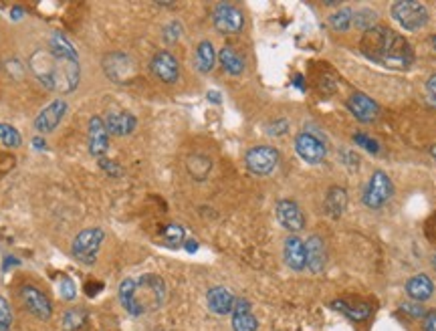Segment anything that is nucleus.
<instances>
[{"label":"nucleus","instance_id":"obj_1","mask_svg":"<svg viewBox=\"0 0 436 331\" xmlns=\"http://www.w3.org/2000/svg\"><path fill=\"white\" fill-rule=\"evenodd\" d=\"M362 53L376 63L394 69H408L414 63V51L410 42L388 26H374L364 33L360 42Z\"/></svg>","mask_w":436,"mask_h":331},{"label":"nucleus","instance_id":"obj_2","mask_svg":"<svg viewBox=\"0 0 436 331\" xmlns=\"http://www.w3.org/2000/svg\"><path fill=\"white\" fill-rule=\"evenodd\" d=\"M29 67L37 81L51 91L71 93L79 85V59H65L57 57L49 49H39L31 55Z\"/></svg>","mask_w":436,"mask_h":331},{"label":"nucleus","instance_id":"obj_3","mask_svg":"<svg viewBox=\"0 0 436 331\" xmlns=\"http://www.w3.org/2000/svg\"><path fill=\"white\" fill-rule=\"evenodd\" d=\"M166 295L168 289L164 279L154 273H145L138 279H131V277L124 279L118 289L122 307L134 317L162 307L166 301Z\"/></svg>","mask_w":436,"mask_h":331},{"label":"nucleus","instance_id":"obj_4","mask_svg":"<svg viewBox=\"0 0 436 331\" xmlns=\"http://www.w3.org/2000/svg\"><path fill=\"white\" fill-rule=\"evenodd\" d=\"M104 241L105 232L102 228L99 227L85 228V230H81V232L75 236V241H73V245H71V257H73L77 263L91 267V265H95V261H97V252H99V248L104 245Z\"/></svg>","mask_w":436,"mask_h":331},{"label":"nucleus","instance_id":"obj_5","mask_svg":"<svg viewBox=\"0 0 436 331\" xmlns=\"http://www.w3.org/2000/svg\"><path fill=\"white\" fill-rule=\"evenodd\" d=\"M392 17L400 22L402 29L406 31H418L426 26L428 22V10L422 2L414 0H400L392 4Z\"/></svg>","mask_w":436,"mask_h":331},{"label":"nucleus","instance_id":"obj_6","mask_svg":"<svg viewBox=\"0 0 436 331\" xmlns=\"http://www.w3.org/2000/svg\"><path fill=\"white\" fill-rule=\"evenodd\" d=\"M212 24L220 35H239L245 26V15L229 2H220L212 10Z\"/></svg>","mask_w":436,"mask_h":331},{"label":"nucleus","instance_id":"obj_7","mask_svg":"<svg viewBox=\"0 0 436 331\" xmlns=\"http://www.w3.org/2000/svg\"><path fill=\"white\" fill-rule=\"evenodd\" d=\"M295 152L307 164H321L328 156V147L321 140V134L313 129H305L295 138Z\"/></svg>","mask_w":436,"mask_h":331},{"label":"nucleus","instance_id":"obj_8","mask_svg":"<svg viewBox=\"0 0 436 331\" xmlns=\"http://www.w3.org/2000/svg\"><path fill=\"white\" fill-rule=\"evenodd\" d=\"M245 164L250 174L255 176H269L279 164V152L271 145H257L250 147L245 156Z\"/></svg>","mask_w":436,"mask_h":331},{"label":"nucleus","instance_id":"obj_9","mask_svg":"<svg viewBox=\"0 0 436 331\" xmlns=\"http://www.w3.org/2000/svg\"><path fill=\"white\" fill-rule=\"evenodd\" d=\"M392 190H394V186H392L390 178L382 170H376L374 174H372V178H370V182H368L366 192H364L366 207L374 208V210L376 208H382L390 200Z\"/></svg>","mask_w":436,"mask_h":331},{"label":"nucleus","instance_id":"obj_10","mask_svg":"<svg viewBox=\"0 0 436 331\" xmlns=\"http://www.w3.org/2000/svg\"><path fill=\"white\" fill-rule=\"evenodd\" d=\"M21 299L24 309L29 311L31 315H35L37 319L41 321H49L53 317V305L49 301V297L39 291L33 285H22L21 287Z\"/></svg>","mask_w":436,"mask_h":331},{"label":"nucleus","instance_id":"obj_11","mask_svg":"<svg viewBox=\"0 0 436 331\" xmlns=\"http://www.w3.org/2000/svg\"><path fill=\"white\" fill-rule=\"evenodd\" d=\"M87 147L93 158H105L109 150V131L104 118L93 115L87 125Z\"/></svg>","mask_w":436,"mask_h":331},{"label":"nucleus","instance_id":"obj_12","mask_svg":"<svg viewBox=\"0 0 436 331\" xmlns=\"http://www.w3.org/2000/svg\"><path fill=\"white\" fill-rule=\"evenodd\" d=\"M65 113H67V102H65V99H55V102H51V104L47 105L45 109H41L39 115L35 118V124L33 125H35L37 134H41V136L53 134L63 122Z\"/></svg>","mask_w":436,"mask_h":331},{"label":"nucleus","instance_id":"obj_13","mask_svg":"<svg viewBox=\"0 0 436 331\" xmlns=\"http://www.w3.org/2000/svg\"><path fill=\"white\" fill-rule=\"evenodd\" d=\"M150 71L154 73L156 79H160L162 83H176L180 77V65L176 61V57L168 51H158L152 57Z\"/></svg>","mask_w":436,"mask_h":331},{"label":"nucleus","instance_id":"obj_14","mask_svg":"<svg viewBox=\"0 0 436 331\" xmlns=\"http://www.w3.org/2000/svg\"><path fill=\"white\" fill-rule=\"evenodd\" d=\"M275 212H277V220L281 223V227L287 228L291 232H299V230L305 228V216H303V212H301L297 202L279 200L277 207H275Z\"/></svg>","mask_w":436,"mask_h":331},{"label":"nucleus","instance_id":"obj_15","mask_svg":"<svg viewBox=\"0 0 436 331\" xmlns=\"http://www.w3.org/2000/svg\"><path fill=\"white\" fill-rule=\"evenodd\" d=\"M283 257H285V263H287L289 269L303 271L307 267V250H305V243H303L297 234H291V236L285 239Z\"/></svg>","mask_w":436,"mask_h":331},{"label":"nucleus","instance_id":"obj_16","mask_svg":"<svg viewBox=\"0 0 436 331\" xmlns=\"http://www.w3.org/2000/svg\"><path fill=\"white\" fill-rule=\"evenodd\" d=\"M348 109L352 111L353 118H357L360 122H366V124L374 122V120H378V115H380L378 104H376L374 99H370L368 95H364V93H353V95H350Z\"/></svg>","mask_w":436,"mask_h":331},{"label":"nucleus","instance_id":"obj_17","mask_svg":"<svg viewBox=\"0 0 436 331\" xmlns=\"http://www.w3.org/2000/svg\"><path fill=\"white\" fill-rule=\"evenodd\" d=\"M232 330L234 331H257L259 321L252 315L250 303L243 297H236L234 307H232Z\"/></svg>","mask_w":436,"mask_h":331},{"label":"nucleus","instance_id":"obj_18","mask_svg":"<svg viewBox=\"0 0 436 331\" xmlns=\"http://www.w3.org/2000/svg\"><path fill=\"white\" fill-rule=\"evenodd\" d=\"M234 301H236V297L227 287H212L207 293L208 309L212 311V313H216V315H229V313H232Z\"/></svg>","mask_w":436,"mask_h":331},{"label":"nucleus","instance_id":"obj_19","mask_svg":"<svg viewBox=\"0 0 436 331\" xmlns=\"http://www.w3.org/2000/svg\"><path fill=\"white\" fill-rule=\"evenodd\" d=\"M105 125L109 134L124 138V136L134 134V129L138 127V120L129 111H111L105 120Z\"/></svg>","mask_w":436,"mask_h":331},{"label":"nucleus","instance_id":"obj_20","mask_svg":"<svg viewBox=\"0 0 436 331\" xmlns=\"http://www.w3.org/2000/svg\"><path fill=\"white\" fill-rule=\"evenodd\" d=\"M105 73L107 77H111V81H124L125 77L131 73L134 65L129 61V57H125L122 53H111L107 55L104 61Z\"/></svg>","mask_w":436,"mask_h":331},{"label":"nucleus","instance_id":"obj_21","mask_svg":"<svg viewBox=\"0 0 436 331\" xmlns=\"http://www.w3.org/2000/svg\"><path fill=\"white\" fill-rule=\"evenodd\" d=\"M305 250H307V267L312 273H321L325 269L328 263V250L325 245L319 236H309V241L305 243Z\"/></svg>","mask_w":436,"mask_h":331},{"label":"nucleus","instance_id":"obj_22","mask_svg":"<svg viewBox=\"0 0 436 331\" xmlns=\"http://www.w3.org/2000/svg\"><path fill=\"white\" fill-rule=\"evenodd\" d=\"M406 293H408L410 299H414L418 303H422V301H426V299L433 297V293H435V283L430 281L428 275H416V277H412V279L406 283Z\"/></svg>","mask_w":436,"mask_h":331},{"label":"nucleus","instance_id":"obj_23","mask_svg":"<svg viewBox=\"0 0 436 331\" xmlns=\"http://www.w3.org/2000/svg\"><path fill=\"white\" fill-rule=\"evenodd\" d=\"M194 65L198 69V73L207 75L214 69L216 65V51L210 41H202L196 47V55H194Z\"/></svg>","mask_w":436,"mask_h":331},{"label":"nucleus","instance_id":"obj_24","mask_svg":"<svg viewBox=\"0 0 436 331\" xmlns=\"http://www.w3.org/2000/svg\"><path fill=\"white\" fill-rule=\"evenodd\" d=\"M218 61H220V67L229 73V75H243L245 73V59L241 53H236L232 47H225L220 53H218Z\"/></svg>","mask_w":436,"mask_h":331},{"label":"nucleus","instance_id":"obj_25","mask_svg":"<svg viewBox=\"0 0 436 331\" xmlns=\"http://www.w3.org/2000/svg\"><path fill=\"white\" fill-rule=\"evenodd\" d=\"M346 208H348V192H346V188H330V192L325 196V210L332 216H341V212Z\"/></svg>","mask_w":436,"mask_h":331},{"label":"nucleus","instance_id":"obj_26","mask_svg":"<svg viewBox=\"0 0 436 331\" xmlns=\"http://www.w3.org/2000/svg\"><path fill=\"white\" fill-rule=\"evenodd\" d=\"M333 309L341 311L353 321H362V319L370 317V313H372L370 305H366V303H348V301H333Z\"/></svg>","mask_w":436,"mask_h":331},{"label":"nucleus","instance_id":"obj_27","mask_svg":"<svg viewBox=\"0 0 436 331\" xmlns=\"http://www.w3.org/2000/svg\"><path fill=\"white\" fill-rule=\"evenodd\" d=\"M186 168H188V172H190V176H192L194 180H204V178L208 176V172H210V168H212V162H210V158H208V156L194 154V156H190V158H188Z\"/></svg>","mask_w":436,"mask_h":331},{"label":"nucleus","instance_id":"obj_28","mask_svg":"<svg viewBox=\"0 0 436 331\" xmlns=\"http://www.w3.org/2000/svg\"><path fill=\"white\" fill-rule=\"evenodd\" d=\"M49 51H51V53H55L57 57H65V59H79V55H77L75 47L67 41L63 35H59V33H55V35L51 37V41H49Z\"/></svg>","mask_w":436,"mask_h":331},{"label":"nucleus","instance_id":"obj_29","mask_svg":"<svg viewBox=\"0 0 436 331\" xmlns=\"http://www.w3.org/2000/svg\"><path fill=\"white\" fill-rule=\"evenodd\" d=\"M0 145L8 147V150H17L22 145L21 131L10 124H2L0 122Z\"/></svg>","mask_w":436,"mask_h":331},{"label":"nucleus","instance_id":"obj_30","mask_svg":"<svg viewBox=\"0 0 436 331\" xmlns=\"http://www.w3.org/2000/svg\"><path fill=\"white\" fill-rule=\"evenodd\" d=\"M87 321V311L77 307V309H69L63 317V331H77L83 328Z\"/></svg>","mask_w":436,"mask_h":331},{"label":"nucleus","instance_id":"obj_31","mask_svg":"<svg viewBox=\"0 0 436 331\" xmlns=\"http://www.w3.org/2000/svg\"><path fill=\"white\" fill-rule=\"evenodd\" d=\"M330 24L333 26V31L346 33L353 24V10L352 8H339L337 13H333L330 17Z\"/></svg>","mask_w":436,"mask_h":331},{"label":"nucleus","instance_id":"obj_32","mask_svg":"<svg viewBox=\"0 0 436 331\" xmlns=\"http://www.w3.org/2000/svg\"><path fill=\"white\" fill-rule=\"evenodd\" d=\"M164 239L168 241V245L170 247H180V245H184L186 243V232H184V228L180 227V225H176V223H172V225H168L164 228Z\"/></svg>","mask_w":436,"mask_h":331},{"label":"nucleus","instance_id":"obj_33","mask_svg":"<svg viewBox=\"0 0 436 331\" xmlns=\"http://www.w3.org/2000/svg\"><path fill=\"white\" fill-rule=\"evenodd\" d=\"M376 19H378L376 10H362V13H357V15L353 13V22H355V26H357V29H362V31H370V29H374Z\"/></svg>","mask_w":436,"mask_h":331},{"label":"nucleus","instance_id":"obj_34","mask_svg":"<svg viewBox=\"0 0 436 331\" xmlns=\"http://www.w3.org/2000/svg\"><path fill=\"white\" fill-rule=\"evenodd\" d=\"M13 321H15L13 307H10V303H8V299L0 295V325L10 330V328H13Z\"/></svg>","mask_w":436,"mask_h":331},{"label":"nucleus","instance_id":"obj_35","mask_svg":"<svg viewBox=\"0 0 436 331\" xmlns=\"http://www.w3.org/2000/svg\"><path fill=\"white\" fill-rule=\"evenodd\" d=\"M59 293H61V297L65 299V301H73V299L77 297L75 283H73L67 275H63L61 281H59Z\"/></svg>","mask_w":436,"mask_h":331},{"label":"nucleus","instance_id":"obj_36","mask_svg":"<svg viewBox=\"0 0 436 331\" xmlns=\"http://www.w3.org/2000/svg\"><path fill=\"white\" fill-rule=\"evenodd\" d=\"M99 168L104 170L107 176H111V178H120V176H124V168L118 164L115 160H109V158H99Z\"/></svg>","mask_w":436,"mask_h":331},{"label":"nucleus","instance_id":"obj_37","mask_svg":"<svg viewBox=\"0 0 436 331\" xmlns=\"http://www.w3.org/2000/svg\"><path fill=\"white\" fill-rule=\"evenodd\" d=\"M182 35V24L178 21L170 22L166 29H164V41L166 42H176Z\"/></svg>","mask_w":436,"mask_h":331},{"label":"nucleus","instance_id":"obj_38","mask_svg":"<svg viewBox=\"0 0 436 331\" xmlns=\"http://www.w3.org/2000/svg\"><path fill=\"white\" fill-rule=\"evenodd\" d=\"M353 142L357 145H362L364 150H368L370 154H378V152H380V145L376 144L372 138L364 136V134H355V136H353Z\"/></svg>","mask_w":436,"mask_h":331},{"label":"nucleus","instance_id":"obj_39","mask_svg":"<svg viewBox=\"0 0 436 331\" xmlns=\"http://www.w3.org/2000/svg\"><path fill=\"white\" fill-rule=\"evenodd\" d=\"M402 309L406 311V313H410L412 317H424L426 315V311H424V307L418 301H406V303H402Z\"/></svg>","mask_w":436,"mask_h":331},{"label":"nucleus","instance_id":"obj_40","mask_svg":"<svg viewBox=\"0 0 436 331\" xmlns=\"http://www.w3.org/2000/svg\"><path fill=\"white\" fill-rule=\"evenodd\" d=\"M289 131V122L287 120H279V122H273L269 125V134L271 136H283Z\"/></svg>","mask_w":436,"mask_h":331},{"label":"nucleus","instance_id":"obj_41","mask_svg":"<svg viewBox=\"0 0 436 331\" xmlns=\"http://www.w3.org/2000/svg\"><path fill=\"white\" fill-rule=\"evenodd\" d=\"M424 331H436V311H428L424 315Z\"/></svg>","mask_w":436,"mask_h":331},{"label":"nucleus","instance_id":"obj_42","mask_svg":"<svg viewBox=\"0 0 436 331\" xmlns=\"http://www.w3.org/2000/svg\"><path fill=\"white\" fill-rule=\"evenodd\" d=\"M341 158H348V160H344V162L350 166L352 170H357V168H360V158H355L352 152H341Z\"/></svg>","mask_w":436,"mask_h":331},{"label":"nucleus","instance_id":"obj_43","mask_svg":"<svg viewBox=\"0 0 436 331\" xmlns=\"http://www.w3.org/2000/svg\"><path fill=\"white\" fill-rule=\"evenodd\" d=\"M426 89H428V95L433 97V102L436 104V75H433L428 83H426Z\"/></svg>","mask_w":436,"mask_h":331},{"label":"nucleus","instance_id":"obj_44","mask_svg":"<svg viewBox=\"0 0 436 331\" xmlns=\"http://www.w3.org/2000/svg\"><path fill=\"white\" fill-rule=\"evenodd\" d=\"M22 17H24V8L22 6H13L10 8V19L13 21H21Z\"/></svg>","mask_w":436,"mask_h":331},{"label":"nucleus","instance_id":"obj_45","mask_svg":"<svg viewBox=\"0 0 436 331\" xmlns=\"http://www.w3.org/2000/svg\"><path fill=\"white\" fill-rule=\"evenodd\" d=\"M17 265H21V261H19V259L6 257V259H4V265H2V269L6 271V269H8V267H17Z\"/></svg>","mask_w":436,"mask_h":331},{"label":"nucleus","instance_id":"obj_46","mask_svg":"<svg viewBox=\"0 0 436 331\" xmlns=\"http://www.w3.org/2000/svg\"><path fill=\"white\" fill-rule=\"evenodd\" d=\"M33 147H35V150H45V147H47L45 138H42V136H37V138L33 140Z\"/></svg>","mask_w":436,"mask_h":331},{"label":"nucleus","instance_id":"obj_47","mask_svg":"<svg viewBox=\"0 0 436 331\" xmlns=\"http://www.w3.org/2000/svg\"><path fill=\"white\" fill-rule=\"evenodd\" d=\"M184 247H186L188 252H196V250H198V243H196V241H192V239H186Z\"/></svg>","mask_w":436,"mask_h":331},{"label":"nucleus","instance_id":"obj_48","mask_svg":"<svg viewBox=\"0 0 436 331\" xmlns=\"http://www.w3.org/2000/svg\"><path fill=\"white\" fill-rule=\"evenodd\" d=\"M208 99L212 102V104H220L223 99H220V93L218 91H208Z\"/></svg>","mask_w":436,"mask_h":331},{"label":"nucleus","instance_id":"obj_49","mask_svg":"<svg viewBox=\"0 0 436 331\" xmlns=\"http://www.w3.org/2000/svg\"><path fill=\"white\" fill-rule=\"evenodd\" d=\"M295 87H299V89H303V87H305V85H303V77H301V75H297V77H295Z\"/></svg>","mask_w":436,"mask_h":331},{"label":"nucleus","instance_id":"obj_50","mask_svg":"<svg viewBox=\"0 0 436 331\" xmlns=\"http://www.w3.org/2000/svg\"><path fill=\"white\" fill-rule=\"evenodd\" d=\"M430 154H433V156H435V158H436V144L433 145V147H430Z\"/></svg>","mask_w":436,"mask_h":331},{"label":"nucleus","instance_id":"obj_51","mask_svg":"<svg viewBox=\"0 0 436 331\" xmlns=\"http://www.w3.org/2000/svg\"><path fill=\"white\" fill-rule=\"evenodd\" d=\"M433 47H435V49H436V35H435V37H433Z\"/></svg>","mask_w":436,"mask_h":331},{"label":"nucleus","instance_id":"obj_52","mask_svg":"<svg viewBox=\"0 0 436 331\" xmlns=\"http://www.w3.org/2000/svg\"><path fill=\"white\" fill-rule=\"evenodd\" d=\"M0 331H10V330H8V328H2V325H0Z\"/></svg>","mask_w":436,"mask_h":331},{"label":"nucleus","instance_id":"obj_53","mask_svg":"<svg viewBox=\"0 0 436 331\" xmlns=\"http://www.w3.org/2000/svg\"><path fill=\"white\" fill-rule=\"evenodd\" d=\"M433 265H435V269H436V257H435V261H433Z\"/></svg>","mask_w":436,"mask_h":331}]
</instances>
